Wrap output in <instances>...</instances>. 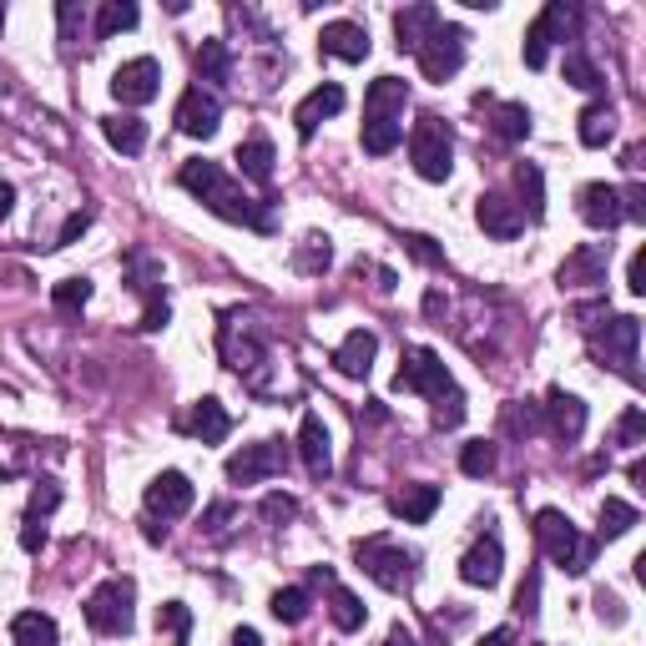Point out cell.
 <instances>
[{
	"label": "cell",
	"mask_w": 646,
	"mask_h": 646,
	"mask_svg": "<svg viewBox=\"0 0 646 646\" xmlns=\"http://www.w3.org/2000/svg\"><path fill=\"white\" fill-rule=\"evenodd\" d=\"M560 71H566V81L576 91H606V77L596 71V61L586 51H566V67H560Z\"/></svg>",
	"instance_id": "41"
},
{
	"label": "cell",
	"mask_w": 646,
	"mask_h": 646,
	"mask_svg": "<svg viewBox=\"0 0 646 646\" xmlns=\"http://www.w3.org/2000/svg\"><path fill=\"white\" fill-rule=\"evenodd\" d=\"M536 602H540V580L530 576L526 586H520V592H515V606H520V612H526V616H536Z\"/></svg>",
	"instance_id": "58"
},
{
	"label": "cell",
	"mask_w": 646,
	"mask_h": 646,
	"mask_svg": "<svg viewBox=\"0 0 646 646\" xmlns=\"http://www.w3.org/2000/svg\"><path fill=\"white\" fill-rule=\"evenodd\" d=\"M274 142H268L264 132H252L248 142H238V172L248 177V182H258V187H268L274 182Z\"/></svg>",
	"instance_id": "28"
},
{
	"label": "cell",
	"mask_w": 646,
	"mask_h": 646,
	"mask_svg": "<svg viewBox=\"0 0 646 646\" xmlns=\"http://www.w3.org/2000/svg\"><path fill=\"white\" fill-rule=\"evenodd\" d=\"M11 208H16V187H11V182H0V222L11 218Z\"/></svg>",
	"instance_id": "59"
},
{
	"label": "cell",
	"mask_w": 646,
	"mask_h": 646,
	"mask_svg": "<svg viewBox=\"0 0 646 646\" xmlns=\"http://www.w3.org/2000/svg\"><path fill=\"white\" fill-rule=\"evenodd\" d=\"M51 304H56V314H81V308L91 304V278H61V284L51 288Z\"/></svg>",
	"instance_id": "42"
},
{
	"label": "cell",
	"mask_w": 646,
	"mask_h": 646,
	"mask_svg": "<svg viewBox=\"0 0 646 646\" xmlns=\"http://www.w3.org/2000/svg\"><path fill=\"white\" fill-rule=\"evenodd\" d=\"M228 429H232V415L212 395L198 399V405H192V415H187V435H198L202 445H222V439H228Z\"/></svg>",
	"instance_id": "27"
},
{
	"label": "cell",
	"mask_w": 646,
	"mask_h": 646,
	"mask_svg": "<svg viewBox=\"0 0 646 646\" xmlns=\"http://www.w3.org/2000/svg\"><path fill=\"white\" fill-rule=\"evenodd\" d=\"M495 460H500V455H495L490 439H470V445L460 449V470L470 475V480H485V475H495Z\"/></svg>",
	"instance_id": "43"
},
{
	"label": "cell",
	"mask_w": 646,
	"mask_h": 646,
	"mask_svg": "<svg viewBox=\"0 0 646 646\" xmlns=\"http://www.w3.org/2000/svg\"><path fill=\"white\" fill-rule=\"evenodd\" d=\"M626 480H632V485H642V480H646V460H632V470H626Z\"/></svg>",
	"instance_id": "63"
},
{
	"label": "cell",
	"mask_w": 646,
	"mask_h": 646,
	"mask_svg": "<svg viewBox=\"0 0 646 646\" xmlns=\"http://www.w3.org/2000/svg\"><path fill=\"white\" fill-rule=\"evenodd\" d=\"M11 642L16 646H56V642H61V632H56V622L46 612H21L11 622Z\"/></svg>",
	"instance_id": "32"
},
{
	"label": "cell",
	"mask_w": 646,
	"mask_h": 646,
	"mask_svg": "<svg viewBox=\"0 0 646 646\" xmlns=\"http://www.w3.org/2000/svg\"><path fill=\"white\" fill-rule=\"evenodd\" d=\"M576 212L586 228L596 232H612L626 222V208H622V187H606V182H586L576 192Z\"/></svg>",
	"instance_id": "15"
},
{
	"label": "cell",
	"mask_w": 646,
	"mask_h": 646,
	"mask_svg": "<svg viewBox=\"0 0 646 646\" xmlns=\"http://www.w3.org/2000/svg\"><path fill=\"white\" fill-rule=\"evenodd\" d=\"M228 520H232V505L218 500V505H208V515H202V530H212V536H218V530L228 526Z\"/></svg>",
	"instance_id": "57"
},
{
	"label": "cell",
	"mask_w": 646,
	"mask_h": 646,
	"mask_svg": "<svg viewBox=\"0 0 646 646\" xmlns=\"http://www.w3.org/2000/svg\"><path fill=\"white\" fill-rule=\"evenodd\" d=\"M500 570H505V546H500V536H480L470 550L460 556V580L465 586H485L490 592L495 580H500Z\"/></svg>",
	"instance_id": "18"
},
{
	"label": "cell",
	"mask_w": 646,
	"mask_h": 646,
	"mask_svg": "<svg viewBox=\"0 0 646 646\" xmlns=\"http://www.w3.org/2000/svg\"><path fill=\"white\" fill-rule=\"evenodd\" d=\"M56 21H61V41L77 46V41H81V21H87V11H81L77 0H61V6H56Z\"/></svg>",
	"instance_id": "50"
},
{
	"label": "cell",
	"mask_w": 646,
	"mask_h": 646,
	"mask_svg": "<svg viewBox=\"0 0 646 646\" xmlns=\"http://www.w3.org/2000/svg\"><path fill=\"white\" fill-rule=\"evenodd\" d=\"M395 389H405V395H425V399H439L455 389V379H449V364L439 359L435 349H405V359H399V374H395Z\"/></svg>",
	"instance_id": "8"
},
{
	"label": "cell",
	"mask_w": 646,
	"mask_h": 646,
	"mask_svg": "<svg viewBox=\"0 0 646 646\" xmlns=\"http://www.w3.org/2000/svg\"><path fill=\"white\" fill-rule=\"evenodd\" d=\"M61 505V485L56 480H36L31 490V505H26V520H21V550H41L46 546V520H51V510Z\"/></svg>",
	"instance_id": "20"
},
{
	"label": "cell",
	"mask_w": 646,
	"mask_h": 646,
	"mask_svg": "<svg viewBox=\"0 0 646 646\" xmlns=\"http://www.w3.org/2000/svg\"><path fill=\"white\" fill-rule=\"evenodd\" d=\"M475 218H480V228L490 232L495 242H510L526 232V212H520V202L505 198V192H485V198L475 202Z\"/></svg>",
	"instance_id": "17"
},
{
	"label": "cell",
	"mask_w": 646,
	"mask_h": 646,
	"mask_svg": "<svg viewBox=\"0 0 646 646\" xmlns=\"http://www.w3.org/2000/svg\"><path fill=\"white\" fill-rule=\"evenodd\" d=\"M409 162L425 182H445L455 172V137L439 117H419L415 132H409Z\"/></svg>",
	"instance_id": "6"
},
{
	"label": "cell",
	"mask_w": 646,
	"mask_h": 646,
	"mask_svg": "<svg viewBox=\"0 0 646 646\" xmlns=\"http://www.w3.org/2000/svg\"><path fill=\"white\" fill-rule=\"evenodd\" d=\"M298 455H304V470L314 475V480H329L334 449H329V429H324L318 415H304V425H298Z\"/></svg>",
	"instance_id": "21"
},
{
	"label": "cell",
	"mask_w": 646,
	"mask_h": 646,
	"mask_svg": "<svg viewBox=\"0 0 646 646\" xmlns=\"http://www.w3.org/2000/svg\"><path fill=\"white\" fill-rule=\"evenodd\" d=\"M384 646H415V632H405V626H395V632L384 636Z\"/></svg>",
	"instance_id": "62"
},
{
	"label": "cell",
	"mask_w": 646,
	"mask_h": 646,
	"mask_svg": "<svg viewBox=\"0 0 646 646\" xmlns=\"http://www.w3.org/2000/svg\"><path fill=\"white\" fill-rule=\"evenodd\" d=\"M127 274H132V288L152 304V298H162V264H157L152 252H132L127 258Z\"/></svg>",
	"instance_id": "37"
},
{
	"label": "cell",
	"mask_w": 646,
	"mask_h": 646,
	"mask_svg": "<svg viewBox=\"0 0 646 646\" xmlns=\"http://www.w3.org/2000/svg\"><path fill=\"white\" fill-rule=\"evenodd\" d=\"M439 21H445V16H439L435 6H429V0H419V6H405V11L395 16V36H399V51H409V56H415L419 46L429 41V31H435Z\"/></svg>",
	"instance_id": "25"
},
{
	"label": "cell",
	"mask_w": 646,
	"mask_h": 646,
	"mask_svg": "<svg viewBox=\"0 0 646 646\" xmlns=\"http://www.w3.org/2000/svg\"><path fill=\"white\" fill-rule=\"evenodd\" d=\"M192 500H198V485L187 480L182 470H162L147 485V515L152 520H177V515L192 510Z\"/></svg>",
	"instance_id": "14"
},
{
	"label": "cell",
	"mask_w": 646,
	"mask_h": 646,
	"mask_svg": "<svg viewBox=\"0 0 646 646\" xmlns=\"http://www.w3.org/2000/svg\"><path fill=\"white\" fill-rule=\"evenodd\" d=\"M318 51L339 56V61H369V31L359 21H329L318 36Z\"/></svg>",
	"instance_id": "23"
},
{
	"label": "cell",
	"mask_w": 646,
	"mask_h": 646,
	"mask_svg": "<svg viewBox=\"0 0 646 646\" xmlns=\"http://www.w3.org/2000/svg\"><path fill=\"white\" fill-rule=\"evenodd\" d=\"M344 101H349V97H344V87H339V81H324V87H314L304 101H298V111H294L298 137H304V142H308V137L318 132V121L339 117V111H344Z\"/></svg>",
	"instance_id": "19"
},
{
	"label": "cell",
	"mask_w": 646,
	"mask_h": 646,
	"mask_svg": "<svg viewBox=\"0 0 646 646\" xmlns=\"http://www.w3.org/2000/svg\"><path fill=\"white\" fill-rule=\"evenodd\" d=\"M167 318H172V308H167V298H152V304L142 308V329H147V334L167 329Z\"/></svg>",
	"instance_id": "54"
},
{
	"label": "cell",
	"mask_w": 646,
	"mask_h": 646,
	"mask_svg": "<svg viewBox=\"0 0 646 646\" xmlns=\"http://www.w3.org/2000/svg\"><path fill=\"white\" fill-rule=\"evenodd\" d=\"M409 107V81L399 77H374L369 91H364V121L379 117V121H399Z\"/></svg>",
	"instance_id": "22"
},
{
	"label": "cell",
	"mask_w": 646,
	"mask_h": 646,
	"mask_svg": "<svg viewBox=\"0 0 646 646\" xmlns=\"http://www.w3.org/2000/svg\"><path fill=\"white\" fill-rule=\"evenodd\" d=\"M172 121H177V132H182V137H198V142H208V137L222 127V97L198 81V87L182 91V101H177V117Z\"/></svg>",
	"instance_id": "10"
},
{
	"label": "cell",
	"mask_w": 646,
	"mask_h": 646,
	"mask_svg": "<svg viewBox=\"0 0 646 646\" xmlns=\"http://www.w3.org/2000/svg\"><path fill=\"white\" fill-rule=\"evenodd\" d=\"M389 510H395L405 526H425L429 515L439 510V485H405V490L389 500Z\"/></svg>",
	"instance_id": "29"
},
{
	"label": "cell",
	"mask_w": 646,
	"mask_h": 646,
	"mask_svg": "<svg viewBox=\"0 0 646 646\" xmlns=\"http://www.w3.org/2000/svg\"><path fill=\"white\" fill-rule=\"evenodd\" d=\"M480 646H515V632H505V626H495V632H485Z\"/></svg>",
	"instance_id": "60"
},
{
	"label": "cell",
	"mask_w": 646,
	"mask_h": 646,
	"mask_svg": "<svg viewBox=\"0 0 646 646\" xmlns=\"http://www.w3.org/2000/svg\"><path fill=\"white\" fill-rule=\"evenodd\" d=\"M515 187H520V198H526V218L530 222H540L546 218V177H540V167L536 162H520L515 167Z\"/></svg>",
	"instance_id": "34"
},
{
	"label": "cell",
	"mask_w": 646,
	"mask_h": 646,
	"mask_svg": "<svg viewBox=\"0 0 646 646\" xmlns=\"http://www.w3.org/2000/svg\"><path fill=\"white\" fill-rule=\"evenodd\" d=\"M329 616H334V626H339L344 636H349V632H359V626L369 622L364 602L349 592V586H339V580H334V586H329Z\"/></svg>",
	"instance_id": "33"
},
{
	"label": "cell",
	"mask_w": 646,
	"mask_h": 646,
	"mask_svg": "<svg viewBox=\"0 0 646 646\" xmlns=\"http://www.w3.org/2000/svg\"><path fill=\"white\" fill-rule=\"evenodd\" d=\"M405 248L415 252V258H419L425 268H439V264H445V252H439L435 238H425V232H405Z\"/></svg>",
	"instance_id": "51"
},
{
	"label": "cell",
	"mask_w": 646,
	"mask_h": 646,
	"mask_svg": "<svg viewBox=\"0 0 646 646\" xmlns=\"http://www.w3.org/2000/svg\"><path fill=\"white\" fill-rule=\"evenodd\" d=\"M177 182H182L208 212H218L222 222H242V228H258V232L274 228V198H248L238 177H228L218 162H208V157L182 162Z\"/></svg>",
	"instance_id": "1"
},
{
	"label": "cell",
	"mask_w": 646,
	"mask_h": 646,
	"mask_svg": "<svg viewBox=\"0 0 646 646\" xmlns=\"http://www.w3.org/2000/svg\"><path fill=\"white\" fill-rule=\"evenodd\" d=\"M101 132H107V142L117 147V152L137 157L147 147V121L132 117V111H117V117H101Z\"/></svg>",
	"instance_id": "30"
},
{
	"label": "cell",
	"mask_w": 646,
	"mask_h": 646,
	"mask_svg": "<svg viewBox=\"0 0 646 646\" xmlns=\"http://www.w3.org/2000/svg\"><path fill=\"white\" fill-rule=\"evenodd\" d=\"M87 228H91V212H71V218L61 222V232H56V248H71Z\"/></svg>",
	"instance_id": "53"
},
{
	"label": "cell",
	"mask_w": 646,
	"mask_h": 646,
	"mask_svg": "<svg viewBox=\"0 0 646 646\" xmlns=\"http://www.w3.org/2000/svg\"><path fill=\"white\" fill-rule=\"evenodd\" d=\"M157 91H162V67H157L152 56L121 61L117 77H111V97H117L121 107H147V101H157Z\"/></svg>",
	"instance_id": "12"
},
{
	"label": "cell",
	"mask_w": 646,
	"mask_h": 646,
	"mask_svg": "<svg viewBox=\"0 0 646 646\" xmlns=\"http://www.w3.org/2000/svg\"><path fill=\"white\" fill-rule=\"evenodd\" d=\"M354 560L364 566V576H369V580H379L384 592H409L415 576H419V556H415V550H405V546H395L389 536L359 540V546H354Z\"/></svg>",
	"instance_id": "3"
},
{
	"label": "cell",
	"mask_w": 646,
	"mask_h": 646,
	"mask_svg": "<svg viewBox=\"0 0 646 646\" xmlns=\"http://www.w3.org/2000/svg\"><path fill=\"white\" fill-rule=\"evenodd\" d=\"M586 339H592V354L602 364H612L622 379L642 384V369H636V344H642V318L632 314H616V318H602V324H592L586 329Z\"/></svg>",
	"instance_id": "4"
},
{
	"label": "cell",
	"mask_w": 646,
	"mask_h": 646,
	"mask_svg": "<svg viewBox=\"0 0 646 646\" xmlns=\"http://www.w3.org/2000/svg\"><path fill=\"white\" fill-rule=\"evenodd\" d=\"M642 520V510H636L632 500H602V540H616V536H626V530Z\"/></svg>",
	"instance_id": "40"
},
{
	"label": "cell",
	"mask_w": 646,
	"mask_h": 646,
	"mask_svg": "<svg viewBox=\"0 0 646 646\" xmlns=\"http://www.w3.org/2000/svg\"><path fill=\"white\" fill-rule=\"evenodd\" d=\"M566 36H576V6H566V0H550L546 11L530 21V31H526V67L540 71L550 61V46L566 41Z\"/></svg>",
	"instance_id": "9"
},
{
	"label": "cell",
	"mask_w": 646,
	"mask_h": 646,
	"mask_svg": "<svg viewBox=\"0 0 646 646\" xmlns=\"http://www.w3.org/2000/svg\"><path fill=\"white\" fill-rule=\"evenodd\" d=\"M198 77L202 81H228L232 77V51H228V41H202L198 46Z\"/></svg>",
	"instance_id": "39"
},
{
	"label": "cell",
	"mask_w": 646,
	"mask_h": 646,
	"mask_svg": "<svg viewBox=\"0 0 646 646\" xmlns=\"http://www.w3.org/2000/svg\"><path fill=\"white\" fill-rule=\"evenodd\" d=\"M500 429H505V435H540V429H546V425H540V405H530V399H526V405H505Z\"/></svg>",
	"instance_id": "46"
},
{
	"label": "cell",
	"mask_w": 646,
	"mask_h": 646,
	"mask_svg": "<svg viewBox=\"0 0 646 646\" xmlns=\"http://www.w3.org/2000/svg\"><path fill=\"white\" fill-rule=\"evenodd\" d=\"M232 646H264V636L252 632V626H238V632H232Z\"/></svg>",
	"instance_id": "61"
},
{
	"label": "cell",
	"mask_w": 646,
	"mask_h": 646,
	"mask_svg": "<svg viewBox=\"0 0 646 646\" xmlns=\"http://www.w3.org/2000/svg\"><path fill=\"white\" fill-rule=\"evenodd\" d=\"M616 445H626V449H636V445H646V415L642 409H626L622 419H616Z\"/></svg>",
	"instance_id": "48"
},
{
	"label": "cell",
	"mask_w": 646,
	"mask_h": 646,
	"mask_svg": "<svg viewBox=\"0 0 646 646\" xmlns=\"http://www.w3.org/2000/svg\"><path fill=\"white\" fill-rule=\"evenodd\" d=\"M495 137H500V142H526L530 137V107L526 101H500V107H495Z\"/></svg>",
	"instance_id": "35"
},
{
	"label": "cell",
	"mask_w": 646,
	"mask_h": 646,
	"mask_svg": "<svg viewBox=\"0 0 646 646\" xmlns=\"http://www.w3.org/2000/svg\"><path fill=\"white\" fill-rule=\"evenodd\" d=\"M222 359H228L232 374H252V369H264L268 364V344L258 339V329H252L248 318H242V344L222 334Z\"/></svg>",
	"instance_id": "26"
},
{
	"label": "cell",
	"mask_w": 646,
	"mask_h": 646,
	"mask_svg": "<svg viewBox=\"0 0 646 646\" xmlns=\"http://www.w3.org/2000/svg\"><path fill=\"white\" fill-rule=\"evenodd\" d=\"M465 46H470V31L455 21H439L435 31H429V41L419 46V71H425V81H449L455 71L465 67Z\"/></svg>",
	"instance_id": "7"
},
{
	"label": "cell",
	"mask_w": 646,
	"mask_h": 646,
	"mask_svg": "<svg viewBox=\"0 0 646 646\" xmlns=\"http://www.w3.org/2000/svg\"><path fill=\"white\" fill-rule=\"evenodd\" d=\"M132 26H137V6H132V0H107V6H101V16H97V41H111V36L132 31Z\"/></svg>",
	"instance_id": "38"
},
{
	"label": "cell",
	"mask_w": 646,
	"mask_h": 646,
	"mask_svg": "<svg viewBox=\"0 0 646 646\" xmlns=\"http://www.w3.org/2000/svg\"><path fill=\"white\" fill-rule=\"evenodd\" d=\"M622 208H626V218H632V222H646V192H642V187H622Z\"/></svg>",
	"instance_id": "55"
},
{
	"label": "cell",
	"mask_w": 646,
	"mask_h": 646,
	"mask_svg": "<svg viewBox=\"0 0 646 646\" xmlns=\"http://www.w3.org/2000/svg\"><path fill=\"white\" fill-rule=\"evenodd\" d=\"M399 142H405V121H379V117L364 121V152L369 157H389Z\"/></svg>",
	"instance_id": "36"
},
{
	"label": "cell",
	"mask_w": 646,
	"mask_h": 646,
	"mask_svg": "<svg viewBox=\"0 0 646 646\" xmlns=\"http://www.w3.org/2000/svg\"><path fill=\"white\" fill-rule=\"evenodd\" d=\"M576 121H580V127H576L580 147H606L616 137V107H612V101H592Z\"/></svg>",
	"instance_id": "31"
},
{
	"label": "cell",
	"mask_w": 646,
	"mask_h": 646,
	"mask_svg": "<svg viewBox=\"0 0 646 646\" xmlns=\"http://www.w3.org/2000/svg\"><path fill=\"white\" fill-rule=\"evenodd\" d=\"M284 465H288L284 445H278V439H258V445H242L222 470H228L232 485H264V480H274V475H284Z\"/></svg>",
	"instance_id": "11"
},
{
	"label": "cell",
	"mask_w": 646,
	"mask_h": 646,
	"mask_svg": "<svg viewBox=\"0 0 646 646\" xmlns=\"http://www.w3.org/2000/svg\"><path fill=\"white\" fill-rule=\"evenodd\" d=\"M439 308H445V298L429 294V298H425V314H429V318H439Z\"/></svg>",
	"instance_id": "64"
},
{
	"label": "cell",
	"mask_w": 646,
	"mask_h": 646,
	"mask_svg": "<svg viewBox=\"0 0 646 646\" xmlns=\"http://www.w3.org/2000/svg\"><path fill=\"white\" fill-rule=\"evenodd\" d=\"M132 606H137V580L111 576L87 596V626L97 636H127L132 632Z\"/></svg>",
	"instance_id": "5"
},
{
	"label": "cell",
	"mask_w": 646,
	"mask_h": 646,
	"mask_svg": "<svg viewBox=\"0 0 646 646\" xmlns=\"http://www.w3.org/2000/svg\"><path fill=\"white\" fill-rule=\"evenodd\" d=\"M460 419H465V395H460V389H449V395L435 399V425L439 429H455Z\"/></svg>",
	"instance_id": "49"
},
{
	"label": "cell",
	"mask_w": 646,
	"mask_h": 646,
	"mask_svg": "<svg viewBox=\"0 0 646 646\" xmlns=\"http://www.w3.org/2000/svg\"><path fill=\"white\" fill-rule=\"evenodd\" d=\"M540 425H546L560 445H576V439L586 435V405H580L576 395H566V389H550L546 405H540Z\"/></svg>",
	"instance_id": "16"
},
{
	"label": "cell",
	"mask_w": 646,
	"mask_h": 646,
	"mask_svg": "<svg viewBox=\"0 0 646 646\" xmlns=\"http://www.w3.org/2000/svg\"><path fill=\"white\" fill-rule=\"evenodd\" d=\"M606 268H612V242H580L576 252H566L556 284L560 288H602Z\"/></svg>",
	"instance_id": "13"
},
{
	"label": "cell",
	"mask_w": 646,
	"mask_h": 646,
	"mask_svg": "<svg viewBox=\"0 0 646 646\" xmlns=\"http://www.w3.org/2000/svg\"><path fill=\"white\" fill-rule=\"evenodd\" d=\"M536 540L566 576H586L596 566V540L580 536L570 526V515H560V510H536Z\"/></svg>",
	"instance_id": "2"
},
{
	"label": "cell",
	"mask_w": 646,
	"mask_h": 646,
	"mask_svg": "<svg viewBox=\"0 0 646 646\" xmlns=\"http://www.w3.org/2000/svg\"><path fill=\"white\" fill-rule=\"evenodd\" d=\"M268 612H274L284 626H298L308 616V592H304V586H284V592H274Z\"/></svg>",
	"instance_id": "44"
},
{
	"label": "cell",
	"mask_w": 646,
	"mask_h": 646,
	"mask_svg": "<svg viewBox=\"0 0 646 646\" xmlns=\"http://www.w3.org/2000/svg\"><path fill=\"white\" fill-rule=\"evenodd\" d=\"M334 264V248H329V238H318V232H308L304 238V248L294 252V268L298 274H324V268Z\"/></svg>",
	"instance_id": "45"
},
{
	"label": "cell",
	"mask_w": 646,
	"mask_h": 646,
	"mask_svg": "<svg viewBox=\"0 0 646 646\" xmlns=\"http://www.w3.org/2000/svg\"><path fill=\"white\" fill-rule=\"evenodd\" d=\"M626 288H632V294H646V248L632 252V268H626Z\"/></svg>",
	"instance_id": "56"
},
{
	"label": "cell",
	"mask_w": 646,
	"mask_h": 646,
	"mask_svg": "<svg viewBox=\"0 0 646 646\" xmlns=\"http://www.w3.org/2000/svg\"><path fill=\"white\" fill-rule=\"evenodd\" d=\"M294 515H298L294 495H268V500H264V520H268V526H284V520H294Z\"/></svg>",
	"instance_id": "52"
},
{
	"label": "cell",
	"mask_w": 646,
	"mask_h": 646,
	"mask_svg": "<svg viewBox=\"0 0 646 646\" xmlns=\"http://www.w3.org/2000/svg\"><path fill=\"white\" fill-rule=\"evenodd\" d=\"M157 632H172L177 646H187V632H192V612L182 602H162L157 606Z\"/></svg>",
	"instance_id": "47"
},
{
	"label": "cell",
	"mask_w": 646,
	"mask_h": 646,
	"mask_svg": "<svg viewBox=\"0 0 646 646\" xmlns=\"http://www.w3.org/2000/svg\"><path fill=\"white\" fill-rule=\"evenodd\" d=\"M374 354H379V339H374L369 329H354L349 339H344L339 349H334V369H339L344 379H369Z\"/></svg>",
	"instance_id": "24"
}]
</instances>
